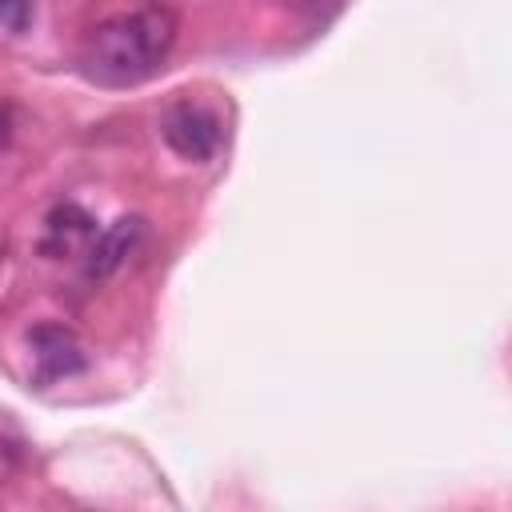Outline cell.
<instances>
[{"label": "cell", "instance_id": "cell-5", "mask_svg": "<svg viewBox=\"0 0 512 512\" xmlns=\"http://www.w3.org/2000/svg\"><path fill=\"white\" fill-rule=\"evenodd\" d=\"M92 236V216L76 204H60L48 216V236H44V252H68L76 248V240Z\"/></svg>", "mask_w": 512, "mask_h": 512}, {"label": "cell", "instance_id": "cell-2", "mask_svg": "<svg viewBox=\"0 0 512 512\" xmlns=\"http://www.w3.org/2000/svg\"><path fill=\"white\" fill-rule=\"evenodd\" d=\"M160 136L168 140L172 152H180L184 160H208L216 148H220V120L192 104V100H180L164 112L160 120Z\"/></svg>", "mask_w": 512, "mask_h": 512}, {"label": "cell", "instance_id": "cell-4", "mask_svg": "<svg viewBox=\"0 0 512 512\" xmlns=\"http://www.w3.org/2000/svg\"><path fill=\"white\" fill-rule=\"evenodd\" d=\"M140 232H144V220H140V216H124V220L108 224V228L92 240V248H88V276H92V280L112 276V272L124 264V256L136 248Z\"/></svg>", "mask_w": 512, "mask_h": 512}, {"label": "cell", "instance_id": "cell-1", "mask_svg": "<svg viewBox=\"0 0 512 512\" xmlns=\"http://www.w3.org/2000/svg\"><path fill=\"white\" fill-rule=\"evenodd\" d=\"M176 44V12L164 4L116 12L88 28L80 44V72L104 88H128L148 80Z\"/></svg>", "mask_w": 512, "mask_h": 512}, {"label": "cell", "instance_id": "cell-8", "mask_svg": "<svg viewBox=\"0 0 512 512\" xmlns=\"http://www.w3.org/2000/svg\"><path fill=\"white\" fill-rule=\"evenodd\" d=\"M292 8H300V12H308L312 20H316V16L324 20V12H332V8H336V0H292Z\"/></svg>", "mask_w": 512, "mask_h": 512}, {"label": "cell", "instance_id": "cell-9", "mask_svg": "<svg viewBox=\"0 0 512 512\" xmlns=\"http://www.w3.org/2000/svg\"><path fill=\"white\" fill-rule=\"evenodd\" d=\"M0 260H4V236H0Z\"/></svg>", "mask_w": 512, "mask_h": 512}, {"label": "cell", "instance_id": "cell-6", "mask_svg": "<svg viewBox=\"0 0 512 512\" xmlns=\"http://www.w3.org/2000/svg\"><path fill=\"white\" fill-rule=\"evenodd\" d=\"M20 464H24V436L12 424V416L0 412V488L20 472Z\"/></svg>", "mask_w": 512, "mask_h": 512}, {"label": "cell", "instance_id": "cell-3", "mask_svg": "<svg viewBox=\"0 0 512 512\" xmlns=\"http://www.w3.org/2000/svg\"><path fill=\"white\" fill-rule=\"evenodd\" d=\"M28 344H32V360H36V380H60V376H76L84 372V348L80 340L60 328V324H36L28 332Z\"/></svg>", "mask_w": 512, "mask_h": 512}, {"label": "cell", "instance_id": "cell-7", "mask_svg": "<svg viewBox=\"0 0 512 512\" xmlns=\"http://www.w3.org/2000/svg\"><path fill=\"white\" fill-rule=\"evenodd\" d=\"M32 24V0H0V28L24 32Z\"/></svg>", "mask_w": 512, "mask_h": 512}]
</instances>
